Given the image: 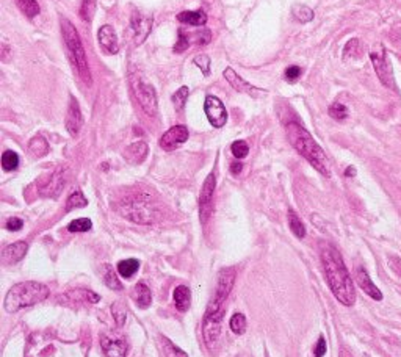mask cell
Here are the masks:
<instances>
[{
    "mask_svg": "<svg viewBox=\"0 0 401 357\" xmlns=\"http://www.w3.org/2000/svg\"><path fill=\"white\" fill-rule=\"evenodd\" d=\"M321 263L324 270V277L328 282L332 295L339 302H342L346 307H351L356 302V288L353 284V279L346 270L340 252L331 244H321L320 249Z\"/></svg>",
    "mask_w": 401,
    "mask_h": 357,
    "instance_id": "cell-1",
    "label": "cell"
},
{
    "mask_svg": "<svg viewBox=\"0 0 401 357\" xmlns=\"http://www.w3.org/2000/svg\"><path fill=\"white\" fill-rule=\"evenodd\" d=\"M287 135H288L292 146L318 172H321L326 177L331 175L329 162H328V157H326V154H324V150L318 146V143L312 138V135L304 129L303 125H299L296 122H290L287 125Z\"/></svg>",
    "mask_w": 401,
    "mask_h": 357,
    "instance_id": "cell-2",
    "label": "cell"
},
{
    "mask_svg": "<svg viewBox=\"0 0 401 357\" xmlns=\"http://www.w3.org/2000/svg\"><path fill=\"white\" fill-rule=\"evenodd\" d=\"M49 295H50L49 287L41 282H35V280L19 282L8 290L4 301V307L8 314H14L19 312L20 309L42 302L44 299H47Z\"/></svg>",
    "mask_w": 401,
    "mask_h": 357,
    "instance_id": "cell-3",
    "label": "cell"
},
{
    "mask_svg": "<svg viewBox=\"0 0 401 357\" xmlns=\"http://www.w3.org/2000/svg\"><path fill=\"white\" fill-rule=\"evenodd\" d=\"M60 22H61L63 38H64L66 46L69 47L71 54H72V57H74V60H75V66H77L79 75H80L82 80H83L86 85H91V74H90L88 60H86V54H85L82 39H80L77 30H75V27H74V25H72L66 17H61Z\"/></svg>",
    "mask_w": 401,
    "mask_h": 357,
    "instance_id": "cell-4",
    "label": "cell"
},
{
    "mask_svg": "<svg viewBox=\"0 0 401 357\" xmlns=\"http://www.w3.org/2000/svg\"><path fill=\"white\" fill-rule=\"evenodd\" d=\"M222 317H224V304L216 302V301L212 299L207 310H206L204 321H203L204 343L207 345V348L210 351H213L216 348V345H218V340H219V336H221Z\"/></svg>",
    "mask_w": 401,
    "mask_h": 357,
    "instance_id": "cell-5",
    "label": "cell"
},
{
    "mask_svg": "<svg viewBox=\"0 0 401 357\" xmlns=\"http://www.w3.org/2000/svg\"><path fill=\"white\" fill-rule=\"evenodd\" d=\"M132 90L135 93V97L138 99L141 108L147 116L157 115V94L152 85L143 82L140 77H130Z\"/></svg>",
    "mask_w": 401,
    "mask_h": 357,
    "instance_id": "cell-6",
    "label": "cell"
},
{
    "mask_svg": "<svg viewBox=\"0 0 401 357\" xmlns=\"http://www.w3.org/2000/svg\"><path fill=\"white\" fill-rule=\"evenodd\" d=\"M370 60L373 63V68L378 74L380 80L383 82L384 86L393 90L395 88V77H393V69H392V63L387 57V52L384 47H380L378 50H373L370 52Z\"/></svg>",
    "mask_w": 401,
    "mask_h": 357,
    "instance_id": "cell-7",
    "label": "cell"
},
{
    "mask_svg": "<svg viewBox=\"0 0 401 357\" xmlns=\"http://www.w3.org/2000/svg\"><path fill=\"white\" fill-rule=\"evenodd\" d=\"M204 111L209 119V122L219 129L226 122H228V110L222 105V102L215 96H207L204 102Z\"/></svg>",
    "mask_w": 401,
    "mask_h": 357,
    "instance_id": "cell-8",
    "label": "cell"
},
{
    "mask_svg": "<svg viewBox=\"0 0 401 357\" xmlns=\"http://www.w3.org/2000/svg\"><path fill=\"white\" fill-rule=\"evenodd\" d=\"M235 277H237V271L234 268H224L219 271L218 274V280H216V290L213 295V301L224 304L228 296L231 295L234 284H235Z\"/></svg>",
    "mask_w": 401,
    "mask_h": 357,
    "instance_id": "cell-9",
    "label": "cell"
},
{
    "mask_svg": "<svg viewBox=\"0 0 401 357\" xmlns=\"http://www.w3.org/2000/svg\"><path fill=\"white\" fill-rule=\"evenodd\" d=\"M122 215L127 216L129 219L140 222V224H149L154 221V212L150 209L147 204L141 202V200H130L125 204V207L122 210Z\"/></svg>",
    "mask_w": 401,
    "mask_h": 357,
    "instance_id": "cell-10",
    "label": "cell"
},
{
    "mask_svg": "<svg viewBox=\"0 0 401 357\" xmlns=\"http://www.w3.org/2000/svg\"><path fill=\"white\" fill-rule=\"evenodd\" d=\"M64 187V169L58 168L52 174H47L41 178L39 184V194L50 197V196H58L61 188Z\"/></svg>",
    "mask_w": 401,
    "mask_h": 357,
    "instance_id": "cell-11",
    "label": "cell"
},
{
    "mask_svg": "<svg viewBox=\"0 0 401 357\" xmlns=\"http://www.w3.org/2000/svg\"><path fill=\"white\" fill-rule=\"evenodd\" d=\"M216 187V177L215 174H209L207 178L204 181L203 190H201V197H199V206H201V219L204 222L210 216L212 212V202H213V193Z\"/></svg>",
    "mask_w": 401,
    "mask_h": 357,
    "instance_id": "cell-12",
    "label": "cell"
},
{
    "mask_svg": "<svg viewBox=\"0 0 401 357\" xmlns=\"http://www.w3.org/2000/svg\"><path fill=\"white\" fill-rule=\"evenodd\" d=\"M188 140V129L185 125H174L160 138V147L165 150H174Z\"/></svg>",
    "mask_w": 401,
    "mask_h": 357,
    "instance_id": "cell-13",
    "label": "cell"
},
{
    "mask_svg": "<svg viewBox=\"0 0 401 357\" xmlns=\"http://www.w3.org/2000/svg\"><path fill=\"white\" fill-rule=\"evenodd\" d=\"M132 30L135 35V42L141 44L152 30V16H146L140 11H133L132 14Z\"/></svg>",
    "mask_w": 401,
    "mask_h": 357,
    "instance_id": "cell-14",
    "label": "cell"
},
{
    "mask_svg": "<svg viewBox=\"0 0 401 357\" xmlns=\"http://www.w3.org/2000/svg\"><path fill=\"white\" fill-rule=\"evenodd\" d=\"M82 125H83V116L80 111V105H79V102L72 97L69 102L68 113H66V129L72 137H75V135H79Z\"/></svg>",
    "mask_w": 401,
    "mask_h": 357,
    "instance_id": "cell-15",
    "label": "cell"
},
{
    "mask_svg": "<svg viewBox=\"0 0 401 357\" xmlns=\"http://www.w3.org/2000/svg\"><path fill=\"white\" fill-rule=\"evenodd\" d=\"M97 38H99V44L102 49H105L107 54H118L119 50V42H118V36H116V32L112 25H102V27L99 29V33H97Z\"/></svg>",
    "mask_w": 401,
    "mask_h": 357,
    "instance_id": "cell-16",
    "label": "cell"
},
{
    "mask_svg": "<svg viewBox=\"0 0 401 357\" xmlns=\"http://www.w3.org/2000/svg\"><path fill=\"white\" fill-rule=\"evenodd\" d=\"M29 251V244L25 241H16L13 244H8L4 252H2V257H4V262L8 263V265H13V263H17L20 262L25 254Z\"/></svg>",
    "mask_w": 401,
    "mask_h": 357,
    "instance_id": "cell-17",
    "label": "cell"
},
{
    "mask_svg": "<svg viewBox=\"0 0 401 357\" xmlns=\"http://www.w3.org/2000/svg\"><path fill=\"white\" fill-rule=\"evenodd\" d=\"M356 276H358V284L359 287L374 301H381L383 299V293L381 290L373 284V280L370 279L368 273L365 271V268H358L356 270Z\"/></svg>",
    "mask_w": 401,
    "mask_h": 357,
    "instance_id": "cell-18",
    "label": "cell"
},
{
    "mask_svg": "<svg viewBox=\"0 0 401 357\" xmlns=\"http://www.w3.org/2000/svg\"><path fill=\"white\" fill-rule=\"evenodd\" d=\"M100 345L107 357H125V352H127V345L121 339H110L104 336L100 339Z\"/></svg>",
    "mask_w": 401,
    "mask_h": 357,
    "instance_id": "cell-19",
    "label": "cell"
},
{
    "mask_svg": "<svg viewBox=\"0 0 401 357\" xmlns=\"http://www.w3.org/2000/svg\"><path fill=\"white\" fill-rule=\"evenodd\" d=\"M222 74H224V79L229 82V85H231L235 91H238V93H246V94H253L254 91H257L256 86H253V85H249L248 82H244L232 68H226V71H224Z\"/></svg>",
    "mask_w": 401,
    "mask_h": 357,
    "instance_id": "cell-20",
    "label": "cell"
},
{
    "mask_svg": "<svg viewBox=\"0 0 401 357\" xmlns=\"http://www.w3.org/2000/svg\"><path fill=\"white\" fill-rule=\"evenodd\" d=\"M124 157L133 165L143 163L144 159L147 157V144L144 141H138V143L130 144L127 149L124 150Z\"/></svg>",
    "mask_w": 401,
    "mask_h": 357,
    "instance_id": "cell-21",
    "label": "cell"
},
{
    "mask_svg": "<svg viewBox=\"0 0 401 357\" xmlns=\"http://www.w3.org/2000/svg\"><path fill=\"white\" fill-rule=\"evenodd\" d=\"M172 299L175 304V309L179 312H187L191 305V292L188 287L185 285H179L175 287L174 293H172Z\"/></svg>",
    "mask_w": 401,
    "mask_h": 357,
    "instance_id": "cell-22",
    "label": "cell"
},
{
    "mask_svg": "<svg viewBox=\"0 0 401 357\" xmlns=\"http://www.w3.org/2000/svg\"><path fill=\"white\" fill-rule=\"evenodd\" d=\"M132 299L137 302L138 307L147 309L150 305V302H152V293H150V290L146 284L138 282L132 290Z\"/></svg>",
    "mask_w": 401,
    "mask_h": 357,
    "instance_id": "cell-23",
    "label": "cell"
},
{
    "mask_svg": "<svg viewBox=\"0 0 401 357\" xmlns=\"http://www.w3.org/2000/svg\"><path fill=\"white\" fill-rule=\"evenodd\" d=\"M177 20L182 24H188V25H194V27H199V25H204L207 22V14L203 10H196V11H182L177 14Z\"/></svg>",
    "mask_w": 401,
    "mask_h": 357,
    "instance_id": "cell-24",
    "label": "cell"
},
{
    "mask_svg": "<svg viewBox=\"0 0 401 357\" xmlns=\"http://www.w3.org/2000/svg\"><path fill=\"white\" fill-rule=\"evenodd\" d=\"M138 268H140V262L137 260V259H125V260H121L119 263H118V273L122 276V277H125V279H129V277H132L137 271H138Z\"/></svg>",
    "mask_w": 401,
    "mask_h": 357,
    "instance_id": "cell-25",
    "label": "cell"
},
{
    "mask_svg": "<svg viewBox=\"0 0 401 357\" xmlns=\"http://www.w3.org/2000/svg\"><path fill=\"white\" fill-rule=\"evenodd\" d=\"M29 150H30V154L33 157H44L47 152H49V144L47 141L42 138V137H35L30 140L29 143Z\"/></svg>",
    "mask_w": 401,
    "mask_h": 357,
    "instance_id": "cell-26",
    "label": "cell"
},
{
    "mask_svg": "<svg viewBox=\"0 0 401 357\" xmlns=\"http://www.w3.org/2000/svg\"><path fill=\"white\" fill-rule=\"evenodd\" d=\"M288 226H290V231L293 232V235L296 238H304L306 237V227L293 210H288Z\"/></svg>",
    "mask_w": 401,
    "mask_h": 357,
    "instance_id": "cell-27",
    "label": "cell"
},
{
    "mask_svg": "<svg viewBox=\"0 0 401 357\" xmlns=\"http://www.w3.org/2000/svg\"><path fill=\"white\" fill-rule=\"evenodd\" d=\"M14 2L27 17H35L39 13V5L36 0H14Z\"/></svg>",
    "mask_w": 401,
    "mask_h": 357,
    "instance_id": "cell-28",
    "label": "cell"
},
{
    "mask_svg": "<svg viewBox=\"0 0 401 357\" xmlns=\"http://www.w3.org/2000/svg\"><path fill=\"white\" fill-rule=\"evenodd\" d=\"M88 206V199L83 196L82 191H75L68 197L66 202V210H72V209H83Z\"/></svg>",
    "mask_w": 401,
    "mask_h": 357,
    "instance_id": "cell-29",
    "label": "cell"
},
{
    "mask_svg": "<svg viewBox=\"0 0 401 357\" xmlns=\"http://www.w3.org/2000/svg\"><path fill=\"white\" fill-rule=\"evenodd\" d=\"M104 268H105V270H104V282H105V285H107L108 288H112V290H121V288H122V284L119 282V279H118L115 270H113L110 265H105Z\"/></svg>",
    "mask_w": 401,
    "mask_h": 357,
    "instance_id": "cell-30",
    "label": "cell"
},
{
    "mask_svg": "<svg viewBox=\"0 0 401 357\" xmlns=\"http://www.w3.org/2000/svg\"><path fill=\"white\" fill-rule=\"evenodd\" d=\"M162 346H163V352L166 357H188V354L185 351H182L179 346H175L169 339L163 337L162 339Z\"/></svg>",
    "mask_w": 401,
    "mask_h": 357,
    "instance_id": "cell-31",
    "label": "cell"
},
{
    "mask_svg": "<svg viewBox=\"0 0 401 357\" xmlns=\"http://www.w3.org/2000/svg\"><path fill=\"white\" fill-rule=\"evenodd\" d=\"M91 227H93L91 219H88V218H79V219H74V221L68 226V231L72 232V234H82V232H88Z\"/></svg>",
    "mask_w": 401,
    "mask_h": 357,
    "instance_id": "cell-32",
    "label": "cell"
},
{
    "mask_svg": "<svg viewBox=\"0 0 401 357\" xmlns=\"http://www.w3.org/2000/svg\"><path fill=\"white\" fill-rule=\"evenodd\" d=\"M19 166V155L13 150H5L4 155H2V168L4 171L10 172V171H14L16 168Z\"/></svg>",
    "mask_w": 401,
    "mask_h": 357,
    "instance_id": "cell-33",
    "label": "cell"
},
{
    "mask_svg": "<svg viewBox=\"0 0 401 357\" xmlns=\"http://www.w3.org/2000/svg\"><path fill=\"white\" fill-rule=\"evenodd\" d=\"M292 13L295 16V19H298L299 22H304V24L310 22L314 19V11L306 5H295Z\"/></svg>",
    "mask_w": 401,
    "mask_h": 357,
    "instance_id": "cell-34",
    "label": "cell"
},
{
    "mask_svg": "<svg viewBox=\"0 0 401 357\" xmlns=\"http://www.w3.org/2000/svg\"><path fill=\"white\" fill-rule=\"evenodd\" d=\"M188 94H190L188 86H182V88H179L177 91L172 94V104L175 105V108H177L179 111L184 110L185 102H187V99H188Z\"/></svg>",
    "mask_w": 401,
    "mask_h": 357,
    "instance_id": "cell-35",
    "label": "cell"
},
{
    "mask_svg": "<svg viewBox=\"0 0 401 357\" xmlns=\"http://www.w3.org/2000/svg\"><path fill=\"white\" fill-rule=\"evenodd\" d=\"M231 329H232V332H235L237 336L244 334V330H246V317L243 314L232 315V318H231Z\"/></svg>",
    "mask_w": 401,
    "mask_h": 357,
    "instance_id": "cell-36",
    "label": "cell"
},
{
    "mask_svg": "<svg viewBox=\"0 0 401 357\" xmlns=\"http://www.w3.org/2000/svg\"><path fill=\"white\" fill-rule=\"evenodd\" d=\"M231 150H232V154H234V157H235V159L241 160V159H244V157L249 154V146H248V143H246V141H243V140H238V141H234V143H232V146H231Z\"/></svg>",
    "mask_w": 401,
    "mask_h": 357,
    "instance_id": "cell-37",
    "label": "cell"
},
{
    "mask_svg": "<svg viewBox=\"0 0 401 357\" xmlns=\"http://www.w3.org/2000/svg\"><path fill=\"white\" fill-rule=\"evenodd\" d=\"M96 11V0H83L80 7V16L85 22H90Z\"/></svg>",
    "mask_w": 401,
    "mask_h": 357,
    "instance_id": "cell-38",
    "label": "cell"
},
{
    "mask_svg": "<svg viewBox=\"0 0 401 357\" xmlns=\"http://www.w3.org/2000/svg\"><path fill=\"white\" fill-rule=\"evenodd\" d=\"M329 116L334 118L336 121H343L348 116V110H346L345 105L339 104V102H334V104L329 107Z\"/></svg>",
    "mask_w": 401,
    "mask_h": 357,
    "instance_id": "cell-39",
    "label": "cell"
},
{
    "mask_svg": "<svg viewBox=\"0 0 401 357\" xmlns=\"http://www.w3.org/2000/svg\"><path fill=\"white\" fill-rule=\"evenodd\" d=\"M194 64L197 68H201V71L204 72V75L210 74V58L206 54H201V55L194 57Z\"/></svg>",
    "mask_w": 401,
    "mask_h": 357,
    "instance_id": "cell-40",
    "label": "cell"
},
{
    "mask_svg": "<svg viewBox=\"0 0 401 357\" xmlns=\"http://www.w3.org/2000/svg\"><path fill=\"white\" fill-rule=\"evenodd\" d=\"M112 312H113V317H115V320H116V324H118V326H122V324L125 323V317H127L125 310L116 302V304L112 305Z\"/></svg>",
    "mask_w": 401,
    "mask_h": 357,
    "instance_id": "cell-41",
    "label": "cell"
},
{
    "mask_svg": "<svg viewBox=\"0 0 401 357\" xmlns=\"http://www.w3.org/2000/svg\"><path fill=\"white\" fill-rule=\"evenodd\" d=\"M188 46H190L188 36H185L184 30H179V42L175 44V47H174V52L181 54V52H184V50H187V49H188Z\"/></svg>",
    "mask_w": 401,
    "mask_h": 357,
    "instance_id": "cell-42",
    "label": "cell"
},
{
    "mask_svg": "<svg viewBox=\"0 0 401 357\" xmlns=\"http://www.w3.org/2000/svg\"><path fill=\"white\" fill-rule=\"evenodd\" d=\"M301 77V68L298 66H290L285 69V79L288 82H296Z\"/></svg>",
    "mask_w": 401,
    "mask_h": 357,
    "instance_id": "cell-43",
    "label": "cell"
},
{
    "mask_svg": "<svg viewBox=\"0 0 401 357\" xmlns=\"http://www.w3.org/2000/svg\"><path fill=\"white\" fill-rule=\"evenodd\" d=\"M22 226H24V221H22L20 218H10V219L7 221V224H5V227L8 229V231H11V232L20 231Z\"/></svg>",
    "mask_w": 401,
    "mask_h": 357,
    "instance_id": "cell-44",
    "label": "cell"
},
{
    "mask_svg": "<svg viewBox=\"0 0 401 357\" xmlns=\"http://www.w3.org/2000/svg\"><path fill=\"white\" fill-rule=\"evenodd\" d=\"M314 354L315 357H323L326 354V340L324 337H320L317 345H315V349H314Z\"/></svg>",
    "mask_w": 401,
    "mask_h": 357,
    "instance_id": "cell-45",
    "label": "cell"
},
{
    "mask_svg": "<svg viewBox=\"0 0 401 357\" xmlns=\"http://www.w3.org/2000/svg\"><path fill=\"white\" fill-rule=\"evenodd\" d=\"M241 169H243V165H241L240 162H234V163L231 165V172H232V174H240Z\"/></svg>",
    "mask_w": 401,
    "mask_h": 357,
    "instance_id": "cell-46",
    "label": "cell"
},
{
    "mask_svg": "<svg viewBox=\"0 0 401 357\" xmlns=\"http://www.w3.org/2000/svg\"><path fill=\"white\" fill-rule=\"evenodd\" d=\"M354 174H356V169H354L353 166L346 168V171H345V175H348V177H353Z\"/></svg>",
    "mask_w": 401,
    "mask_h": 357,
    "instance_id": "cell-47",
    "label": "cell"
},
{
    "mask_svg": "<svg viewBox=\"0 0 401 357\" xmlns=\"http://www.w3.org/2000/svg\"><path fill=\"white\" fill-rule=\"evenodd\" d=\"M340 355H342V357H351V354H349L348 351H345V349L340 351Z\"/></svg>",
    "mask_w": 401,
    "mask_h": 357,
    "instance_id": "cell-48",
    "label": "cell"
}]
</instances>
